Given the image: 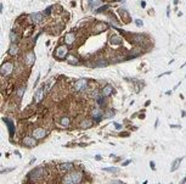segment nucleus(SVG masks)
I'll use <instances>...</instances> for the list:
<instances>
[{
    "instance_id": "f257e3e1",
    "label": "nucleus",
    "mask_w": 186,
    "mask_h": 184,
    "mask_svg": "<svg viewBox=\"0 0 186 184\" xmlns=\"http://www.w3.org/2000/svg\"><path fill=\"white\" fill-rule=\"evenodd\" d=\"M83 180V176L79 172H68L62 179V183L65 184H78Z\"/></svg>"
},
{
    "instance_id": "6ab92c4d",
    "label": "nucleus",
    "mask_w": 186,
    "mask_h": 184,
    "mask_svg": "<svg viewBox=\"0 0 186 184\" xmlns=\"http://www.w3.org/2000/svg\"><path fill=\"white\" fill-rule=\"evenodd\" d=\"M110 43H111L112 45H119L120 43H122V38L115 34V36L111 37V39H110Z\"/></svg>"
},
{
    "instance_id": "473e14b6",
    "label": "nucleus",
    "mask_w": 186,
    "mask_h": 184,
    "mask_svg": "<svg viewBox=\"0 0 186 184\" xmlns=\"http://www.w3.org/2000/svg\"><path fill=\"white\" fill-rule=\"evenodd\" d=\"M115 127H116V129H122V124L115 122Z\"/></svg>"
},
{
    "instance_id": "0eeeda50",
    "label": "nucleus",
    "mask_w": 186,
    "mask_h": 184,
    "mask_svg": "<svg viewBox=\"0 0 186 184\" xmlns=\"http://www.w3.org/2000/svg\"><path fill=\"white\" fill-rule=\"evenodd\" d=\"M102 110L100 107H95L91 110V117L96 121V122H100V121L102 120Z\"/></svg>"
},
{
    "instance_id": "a19ab883",
    "label": "nucleus",
    "mask_w": 186,
    "mask_h": 184,
    "mask_svg": "<svg viewBox=\"0 0 186 184\" xmlns=\"http://www.w3.org/2000/svg\"><path fill=\"white\" fill-rule=\"evenodd\" d=\"M185 182H186V177L184 178V179H182V183H185Z\"/></svg>"
},
{
    "instance_id": "e433bc0d",
    "label": "nucleus",
    "mask_w": 186,
    "mask_h": 184,
    "mask_svg": "<svg viewBox=\"0 0 186 184\" xmlns=\"http://www.w3.org/2000/svg\"><path fill=\"white\" fill-rule=\"evenodd\" d=\"M112 183H123L122 180H119V179H116V180H113Z\"/></svg>"
},
{
    "instance_id": "4be33fe9",
    "label": "nucleus",
    "mask_w": 186,
    "mask_h": 184,
    "mask_svg": "<svg viewBox=\"0 0 186 184\" xmlns=\"http://www.w3.org/2000/svg\"><path fill=\"white\" fill-rule=\"evenodd\" d=\"M31 18H32L34 22H40V21H41V15L38 13V12H33V13H31Z\"/></svg>"
},
{
    "instance_id": "5701e85b",
    "label": "nucleus",
    "mask_w": 186,
    "mask_h": 184,
    "mask_svg": "<svg viewBox=\"0 0 186 184\" xmlns=\"http://www.w3.org/2000/svg\"><path fill=\"white\" fill-rule=\"evenodd\" d=\"M181 160H182V159H178V160H175L174 162H173V165H171V168H170V171H171V172H174L175 169L179 167V165L181 163Z\"/></svg>"
},
{
    "instance_id": "c85d7f7f",
    "label": "nucleus",
    "mask_w": 186,
    "mask_h": 184,
    "mask_svg": "<svg viewBox=\"0 0 186 184\" xmlns=\"http://www.w3.org/2000/svg\"><path fill=\"white\" fill-rule=\"evenodd\" d=\"M115 110H108V111H107V113H106V117L107 118H111V117H113L115 116Z\"/></svg>"
},
{
    "instance_id": "f3484780",
    "label": "nucleus",
    "mask_w": 186,
    "mask_h": 184,
    "mask_svg": "<svg viewBox=\"0 0 186 184\" xmlns=\"http://www.w3.org/2000/svg\"><path fill=\"white\" fill-rule=\"evenodd\" d=\"M43 94H44V87H39L38 90L35 92V95H34L37 103H39V101L43 100Z\"/></svg>"
},
{
    "instance_id": "dca6fc26",
    "label": "nucleus",
    "mask_w": 186,
    "mask_h": 184,
    "mask_svg": "<svg viewBox=\"0 0 186 184\" xmlns=\"http://www.w3.org/2000/svg\"><path fill=\"white\" fill-rule=\"evenodd\" d=\"M133 39H134L135 43H138V44H145L146 43V37L142 36V34H135L133 37Z\"/></svg>"
},
{
    "instance_id": "c756f323",
    "label": "nucleus",
    "mask_w": 186,
    "mask_h": 184,
    "mask_svg": "<svg viewBox=\"0 0 186 184\" xmlns=\"http://www.w3.org/2000/svg\"><path fill=\"white\" fill-rule=\"evenodd\" d=\"M107 9H108V6H107V5H105V6H101V8L97 9V10H96V12L99 13V12H102V11H105V10H107Z\"/></svg>"
},
{
    "instance_id": "ea45409f",
    "label": "nucleus",
    "mask_w": 186,
    "mask_h": 184,
    "mask_svg": "<svg viewBox=\"0 0 186 184\" xmlns=\"http://www.w3.org/2000/svg\"><path fill=\"white\" fill-rule=\"evenodd\" d=\"M173 3H174V4L176 5V4H178V3H179V0H174V1H173Z\"/></svg>"
},
{
    "instance_id": "aec40b11",
    "label": "nucleus",
    "mask_w": 186,
    "mask_h": 184,
    "mask_svg": "<svg viewBox=\"0 0 186 184\" xmlns=\"http://www.w3.org/2000/svg\"><path fill=\"white\" fill-rule=\"evenodd\" d=\"M9 52H10L12 56L17 55V52H18V46L16 45V43H12V45L10 46V50H9Z\"/></svg>"
},
{
    "instance_id": "c9c22d12",
    "label": "nucleus",
    "mask_w": 186,
    "mask_h": 184,
    "mask_svg": "<svg viewBox=\"0 0 186 184\" xmlns=\"http://www.w3.org/2000/svg\"><path fill=\"white\" fill-rule=\"evenodd\" d=\"M131 161L130 160H128V161H124V162H123V166H128V165L130 163Z\"/></svg>"
},
{
    "instance_id": "b1692460",
    "label": "nucleus",
    "mask_w": 186,
    "mask_h": 184,
    "mask_svg": "<svg viewBox=\"0 0 186 184\" xmlns=\"http://www.w3.org/2000/svg\"><path fill=\"white\" fill-rule=\"evenodd\" d=\"M107 28V26L105 23H102V22H100L97 26H96V32H102V31H105Z\"/></svg>"
},
{
    "instance_id": "20e7f679",
    "label": "nucleus",
    "mask_w": 186,
    "mask_h": 184,
    "mask_svg": "<svg viewBox=\"0 0 186 184\" xmlns=\"http://www.w3.org/2000/svg\"><path fill=\"white\" fill-rule=\"evenodd\" d=\"M12 72H13V64H11V62H4V64L1 65V74L4 77L11 74Z\"/></svg>"
},
{
    "instance_id": "f03ea898",
    "label": "nucleus",
    "mask_w": 186,
    "mask_h": 184,
    "mask_svg": "<svg viewBox=\"0 0 186 184\" xmlns=\"http://www.w3.org/2000/svg\"><path fill=\"white\" fill-rule=\"evenodd\" d=\"M67 55H68V49L66 45H60V46H57L55 52H54V56H55L56 59H59V60H62L65 57H67Z\"/></svg>"
},
{
    "instance_id": "cd10ccee",
    "label": "nucleus",
    "mask_w": 186,
    "mask_h": 184,
    "mask_svg": "<svg viewBox=\"0 0 186 184\" xmlns=\"http://www.w3.org/2000/svg\"><path fill=\"white\" fill-rule=\"evenodd\" d=\"M96 101H97V104H99V105H103V104H105V98H103V96H101V95H99L97 98H96Z\"/></svg>"
},
{
    "instance_id": "a878e982",
    "label": "nucleus",
    "mask_w": 186,
    "mask_h": 184,
    "mask_svg": "<svg viewBox=\"0 0 186 184\" xmlns=\"http://www.w3.org/2000/svg\"><path fill=\"white\" fill-rule=\"evenodd\" d=\"M10 39H11L12 43H16L17 42V34L15 33V31H11V32H10Z\"/></svg>"
},
{
    "instance_id": "39448f33",
    "label": "nucleus",
    "mask_w": 186,
    "mask_h": 184,
    "mask_svg": "<svg viewBox=\"0 0 186 184\" xmlns=\"http://www.w3.org/2000/svg\"><path fill=\"white\" fill-rule=\"evenodd\" d=\"M88 88V79L87 78H82V79L77 80L74 83V89L77 92H83Z\"/></svg>"
},
{
    "instance_id": "4c0bfd02",
    "label": "nucleus",
    "mask_w": 186,
    "mask_h": 184,
    "mask_svg": "<svg viewBox=\"0 0 186 184\" xmlns=\"http://www.w3.org/2000/svg\"><path fill=\"white\" fill-rule=\"evenodd\" d=\"M141 6H142V8H145V6H146V3H145V1H142V3H141Z\"/></svg>"
},
{
    "instance_id": "393cba45",
    "label": "nucleus",
    "mask_w": 186,
    "mask_h": 184,
    "mask_svg": "<svg viewBox=\"0 0 186 184\" xmlns=\"http://www.w3.org/2000/svg\"><path fill=\"white\" fill-rule=\"evenodd\" d=\"M95 65H96V66H99V67H103V66H107V65H108V61L101 59V60H97V61H96Z\"/></svg>"
},
{
    "instance_id": "1a4fd4ad",
    "label": "nucleus",
    "mask_w": 186,
    "mask_h": 184,
    "mask_svg": "<svg viewBox=\"0 0 186 184\" xmlns=\"http://www.w3.org/2000/svg\"><path fill=\"white\" fill-rule=\"evenodd\" d=\"M118 13L120 15V17H122V20L125 22V23H129L131 21L130 16H129V13H128V11L125 10V9H118Z\"/></svg>"
},
{
    "instance_id": "9d476101",
    "label": "nucleus",
    "mask_w": 186,
    "mask_h": 184,
    "mask_svg": "<svg viewBox=\"0 0 186 184\" xmlns=\"http://www.w3.org/2000/svg\"><path fill=\"white\" fill-rule=\"evenodd\" d=\"M59 169L61 172H71L73 169V163L72 162H65V163H61L59 166Z\"/></svg>"
},
{
    "instance_id": "4468645a",
    "label": "nucleus",
    "mask_w": 186,
    "mask_h": 184,
    "mask_svg": "<svg viewBox=\"0 0 186 184\" xmlns=\"http://www.w3.org/2000/svg\"><path fill=\"white\" fill-rule=\"evenodd\" d=\"M4 122L8 124L10 137H13V134H15V126H13V122H12L11 120H9V118H4Z\"/></svg>"
},
{
    "instance_id": "bb28decb",
    "label": "nucleus",
    "mask_w": 186,
    "mask_h": 184,
    "mask_svg": "<svg viewBox=\"0 0 186 184\" xmlns=\"http://www.w3.org/2000/svg\"><path fill=\"white\" fill-rule=\"evenodd\" d=\"M103 171H107V172H118V168L117 167H105Z\"/></svg>"
},
{
    "instance_id": "7c9ffc66",
    "label": "nucleus",
    "mask_w": 186,
    "mask_h": 184,
    "mask_svg": "<svg viewBox=\"0 0 186 184\" xmlns=\"http://www.w3.org/2000/svg\"><path fill=\"white\" fill-rule=\"evenodd\" d=\"M23 93H24V88L18 89V92H17V96H18V98H22V96H23Z\"/></svg>"
},
{
    "instance_id": "f8f14e48",
    "label": "nucleus",
    "mask_w": 186,
    "mask_h": 184,
    "mask_svg": "<svg viewBox=\"0 0 186 184\" xmlns=\"http://www.w3.org/2000/svg\"><path fill=\"white\" fill-rule=\"evenodd\" d=\"M74 42H75V33L74 32H69L65 36V43L67 45L73 44Z\"/></svg>"
},
{
    "instance_id": "2eb2a0df",
    "label": "nucleus",
    "mask_w": 186,
    "mask_h": 184,
    "mask_svg": "<svg viewBox=\"0 0 186 184\" xmlns=\"http://www.w3.org/2000/svg\"><path fill=\"white\" fill-rule=\"evenodd\" d=\"M113 92H115V90H113V87H112L111 84H106L102 89L103 96H111L112 94H113Z\"/></svg>"
},
{
    "instance_id": "412c9836",
    "label": "nucleus",
    "mask_w": 186,
    "mask_h": 184,
    "mask_svg": "<svg viewBox=\"0 0 186 184\" xmlns=\"http://www.w3.org/2000/svg\"><path fill=\"white\" fill-rule=\"evenodd\" d=\"M91 124H92V122H91V121L84 120V121H82V122H80V128L87 129V128H89V127H91Z\"/></svg>"
},
{
    "instance_id": "9b49d317",
    "label": "nucleus",
    "mask_w": 186,
    "mask_h": 184,
    "mask_svg": "<svg viewBox=\"0 0 186 184\" xmlns=\"http://www.w3.org/2000/svg\"><path fill=\"white\" fill-rule=\"evenodd\" d=\"M34 61H35V55H34V52L33 51L28 52L27 55H26V57H24V62H26V65L32 66V65L34 64Z\"/></svg>"
},
{
    "instance_id": "6e6552de",
    "label": "nucleus",
    "mask_w": 186,
    "mask_h": 184,
    "mask_svg": "<svg viewBox=\"0 0 186 184\" xmlns=\"http://www.w3.org/2000/svg\"><path fill=\"white\" fill-rule=\"evenodd\" d=\"M32 135L34 137V138H37V139H43V138L46 137V131L44 128H41V127H39V128H35L33 131Z\"/></svg>"
},
{
    "instance_id": "a211bd4d",
    "label": "nucleus",
    "mask_w": 186,
    "mask_h": 184,
    "mask_svg": "<svg viewBox=\"0 0 186 184\" xmlns=\"http://www.w3.org/2000/svg\"><path fill=\"white\" fill-rule=\"evenodd\" d=\"M60 124H61L62 127H65V128L69 127V124H71V120H69V117H68V116H63L61 120H60Z\"/></svg>"
},
{
    "instance_id": "2f4dec72",
    "label": "nucleus",
    "mask_w": 186,
    "mask_h": 184,
    "mask_svg": "<svg viewBox=\"0 0 186 184\" xmlns=\"http://www.w3.org/2000/svg\"><path fill=\"white\" fill-rule=\"evenodd\" d=\"M135 23H136V26H139V27H142V24H144L141 20H136L135 21Z\"/></svg>"
},
{
    "instance_id": "423d86ee",
    "label": "nucleus",
    "mask_w": 186,
    "mask_h": 184,
    "mask_svg": "<svg viewBox=\"0 0 186 184\" xmlns=\"http://www.w3.org/2000/svg\"><path fill=\"white\" fill-rule=\"evenodd\" d=\"M22 144L24 146H27V148H34L37 145V138L34 137H24L23 139H22Z\"/></svg>"
},
{
    "instance_id": "f704fd0d",
    "label": "nucleus",
    "mask_w": 186,
    "mask_h": 184,
    "mask_svg": "<svg viewBox=\"0 0 186 184\" xmlns=\"http://www.w3.org/2000/svg\"><path fill=\"white\" fill-rule=\"evenodd\" d=\"M50 12H51V8H48V9H46V11L44 12V13H45V15H49Z\"/></svg>"
},
{
    "instance_id": "ddd939ff",
    "label": "nucleus",
    "mask_w": 186,
    "mask_h": 184,
    "mask_svg": "<svg viewBox=\"0 0 186 184\" xmlns=\"http://www.w3.org/2000/svg\"><path fill=\"white\" fill-rule=\"evenodd\" d=\"M66 61H67L69 65H72V66H77V65H79V59L77 57V56L74 55H67V57H66Z\"/></svg>"
},
{
    "instance_id": "58836bf2",
    "label": "nucleus",
    "mask_w": 186,
    "mask_h": 184,
    "mask_svg": "<svg viewBox=\"0 0 186 184\" xmlns=\"http://www.w3.org/2000/svg\"><path fill=\"white\" fill-rule=\"evenodd\" d=\"M95 159H96V160H101V156H100V155H97V156H96Z\"/></svg>"
},
{
    "instance_id": "7ed1b4c3",
    "label": "nucleus",
    "mask_w": 186,
    "mask_h": 184,
    "mask_svg": "<svg viewBox=\"0 0 186 184\" xmlns=\"http://www.w3.org/2000/svg\"><path fill=\"white\" fill-rule=\"evenodd\" d=\"M43 176H44V168L43 167H35L33 171L29 172V174H28V177H29V179L31 180H38Z\"/></svg>"
},
{
    "instance_id": "72a5a7b5",
    "label": "nucleus",
    "mask_w": 186,
    "mask_h": 184,
    "mask_svg": "<svg viewBox=\"0 0 186 184\" xmlns=\"http://www.w3.org/2000/svg\"><path fill=\"white\" fill-rule=\"evenodd\" d=\"M150 165H151V168H152V169L154 171V169H156V166H154V162H153V161H151V162H150Z\"/></svg>"
}]
</instances>
